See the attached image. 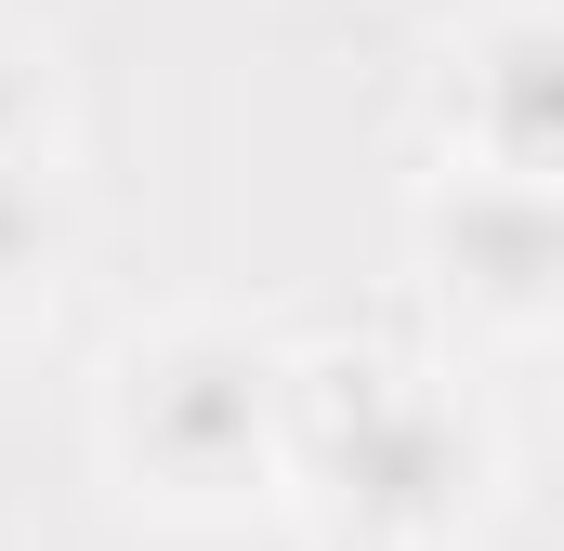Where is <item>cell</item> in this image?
Returning a JSON list of instances; mask_svg holds the SVG:
<instances>
[{
	"mask_svg": "<svg viewBox=\"0 0 564 551\" xmlns=\"http://www.w3.org/2000/svg\"><path fill=\"white\" fill-rule=\"evenodd\" d=\"M0 158H53V53L0 26Z\"/></svg>",
	"mask_w": 564,
	"mask_h": 551,
	"instance_id": "obj_6",
	"label": "cell"
},
{
	"mask_svg": "<svg viewBox=\"0 0 564 551\" xmlns=\"http://www.w3.org/2000/svg\"><path fill=\"white\" fill-rule=\"evenodd\" d=\"M499 433L486 408L394 342H302L289 355V512L315 551H459L486 526Z\"/></svg>",
	"mask_w": 564,
	"mask_h": 551,
	"instance_id": "obj_1",
	"label": "cell"
},
{
	"mask_svg": "<svg viewBox=\"0 0 564 551\" xmlns=\"http://www.w3.org/2000/svg\"><path fill=\"white\" fill-rule=\"evenodd\" d=\"M93 460L144 526L289 512V342L237 315H144L93 368Z\"/></svg>",
	"mask_w": 564,
	"mask_h": 551,
	"instance_id": "obj_2",
	"label": "cell"
},
{
	"mask_svg": "<svg viewBox=\"0 0 564 551\" xmlns=\"http://www.w3.org/2000/svg\"><path fill=\"white\" fill-rule=\"evenodd\" d=\"M79 276V210L53 184V158H0V342L40 328Z\"/></svg>",
	"mask_w": 564,
	"mask_h": 551,
	"instance_id": "obj_5",
	"label": "cell"
},
{
	"mask_svg": "<svg viewBox=\"0 0 564 551\" xmlns=\"http://www.w3.org/2000/svg\"><path fill=\"white\" fill-rule=\"evenodd\" d=\"M433 132H446V171L564 184V0H486L446 40Z\"/></svg>",
	"mask_w": 564,
	"mask_h": 551,
	"instance_id": "obj_4",
	"label": "cell"
},
{
	"mask_svg": "<svg viewBox=\"0 0 564 551\" xmlns=\"http://www.w3.org/2000/svg\"><path fill=\"white\" fill-rule=\"evenodd\" d=\"M408 263L433 315L499 342V355H552L564 342V184H499V171H446L408 197Z\"/></svg>",
	"mask_w": 564,
	"mask_h": 551,
	"instance_id": "obj_3",
	"label": "cell"
}]
</instances>
